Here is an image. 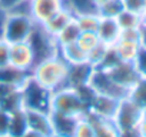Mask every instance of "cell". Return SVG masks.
Listing matches in <instances>:
<instances>
[{"label":"cell","instance_id":"6da1fadb","mask_svg":"<svg viewBox=\"0 0 146 137\" xmlns=\"http://www.w3.org/2000/svg\"><path fill=\"white\" fill-rule=\"evenodd\" d=\"M67 70L69 64L57 53L37 61L30 72V77L43 89L54 92L67 86Z\"/></svg>","mask_w":146,"mask_h":137},{"label":"cell","instance_id":"7a4b0ae2","mask_svg":"<svg viewBox=\"0 0 146 137\" xmlns=\"http://www.w3.org/2000/svg\"><path fill=\"white\" fill-rule=\"evenodd\" d=\"M88 110H89L88 103L82 99L78 89L75 87L64 86L62 89L52 92L50 94V106H49L50 113L80 119L86 114Z\"/></svg>","mask_w":146,"mask_h":137},{"label":"cell","instance_id":"3957f363","mask_svg":"<svg viewBox=\"0 0 146 137\" xmlns=\"http://www.w3.org/2000/svg\"><path fill=\"white\" fill-rule=\"evenodd\" d=\"M35 26L36 23L29 14L17 12H6L3 39L9 43L26 41L29 40Z\"/></svg>","mask_w":146,"mask_h":137},{"label":"cell","instance_id":"277c9868","mask_svg":"<svg viewBox=\"0 0 146 137\" xmlns=\"http://www.w3.org/2000/svg\"><path fill=\"white\" fill-rule=\"evenodd\" d=\"M27 41L30 43V46L33 49L36 63L59 53V46L56 43L54 36H52L49 32H46L44 27L40 26V24L35 26V29H33Z\"/></svg>","mask_w":146,"mask_h":137},{"label":"cell","instance_id":"5b68a950","mask_svg":"<svg viewBox=\"0 0 146 137\" xmlns=\"http://www.w3.org/2000/svg\"><path fill=\"white\" fill-rule=\"evenodd\" d=\"M89 86L99 94H105V96H109V97H113V99H117V100H122L125 97H127V93L129 90L119 86L117 83H115L110 76L108 74L106 70L103 68H98L95 67V70L90 76V80H89Z\"/></svg>","mask_w":146,"mask_h":137},{"label":"cell","instance_id":"8992f818","mask_svg":"<svg viewBox=\"0 0 146 137\" xmlns=\"http://www.w3.org/2000/svg\"><path fill=\"white\" fill-rule=\"evenodd\" d=\"M142 119H143V109L139 107L136 103H133L129 97H125L119 103L113 121L122 131L137 127Z\"/></svg>","mask_w":146,"mask_h":137},{"label":"cell","instance_id":"52a82bcc","mask_svg":"<svg viewBox=\"0 0 146 137\" xmlns=\"http://www.w3.org/2000/svg\"><path fill=\"white\" fill-rule=\"evenodd\" d=\"M50 94H52V92L39 86L32 77H29V80L22 87L23 106L27 109H37V110H47L49 111Z\"/></svg>","mask_w":146,"mask_h":137},{"label":"cell","instance_id":"ba28073f","mask_svg":"<svg viewBox=\"0 0 146 137\" xmlns=\"http://www.w3.org/2000/svg\"><path fill=\"white\" fill-rule=\"evenodd\" d=\"M106 72L115 83H117L119 86H122L127 90H130L137 83V80L142 77V74L139 73L135 63L122 61V60L117 61L110 68H106Z\"/></svg>","mask_w":146,"mask_h":137},{"label":"cell","instance_id":"9c48e42d","mask_svg":"<svg viewBox=\"0 0 146 137\" xmlns=\"http://www.w3.org/2000/svg\"><path fill=\"white\" fill-rule=\"evenodd\" d=\"M35 64H36V57L27 40L10 43V66L19 68L22 72L30 73Z\"/></svg>","mask_w":146,"mask_h":137},{"label":"cell","instance_id":"30bf717a","mask_svg":"<svg viewBox=\"0 0 146 137\" xmlns=\"http://www.w3.org/2000/svg\"><path fill=\"white\" fill-rule=\"evenodd\" d=\"M66 6V0H29V14L36 24H44Z\"/></svg>","mask_w":146,"mask_h":137},{"label":"cell","instance_id":"8fae6325","mask_svg":"<svg viewBox=\"0 0 146 137\" xmlns=\"http://www.w3.org/2000/svg\"><path fill=\"white\" fill-rule=\"evenodd\" d=\"M25 114H26V123H27V128L29 130H35V131L43 133V134H46L49 137L54 133L50 111L25 107Z\"/></svg>","mask_w":146,"mask_h":137},{"label":"cell","instance_id":"7c38bea8","mask_svg":"<svg viewBox=\"0 0 146 137\" xmlns=\"http://www.w3.org/2000/svg\"><path fill=\"white\" fill-rule=\"evenodd\" d=\"M119 103H120V100H117V99L96 93L89 103V111H92L93 114H96L100 119L113 120L116 116Z\"/></svg>","mask_w":146,"mask_h":137},{"label":"cell","instance_id":"4fadbf2b","mask_svg":"<svg viewBox=\"0 0 146 137\" xmlns=\"http://www.w3.org/2000/svg\"><path fill=\"white\" fill-rule=\"evenodd\" d=\"M95 70V67L89 61L78 63V64H69L67 70V86L70 87H82L89 84L90 76Z\"/></svg>","mask_w":146,"mask_h":137},{"label":"cell","instance_id":"5bb4252c","mask_svg":"<svg viewBox=\"0 0 146 137\" xmlns=\"http://www.w3.org/2000/svg\"><path fill=\"white\" fill-rule=\"evenodd\" d=\"M120 27L116 22V19L113 17H100L96 34L100 40V43L106 44V46H113L119 37H120Z\"/></svg>","mask_w":146,"mask_h":137},{"label":"cell","instance_id":"9a60e30c","mask_svg":"<svg viewBox=\"0 0 146 137\" xmlns=\"http://www.w3.org/2000/svg\"><path fill=\"white\" fill-rule=\"evenodd\" d=\"M83 117H86L92 123V126L95 128V137H120V130L115 124L113 120L100 119L89 110L86 111V114Z\"/></svg>","mask_w":146,"mask_h":137},{"label":"cell","instance_id":"2e32d148","mask_svg":"<svg viewBox=\"0 0 146 137\" xmlns=\"http://www.w3.org/2000/svg\"><path fill=\"white\" fill-rule=\"evenodd\" d=\"M73 19H75V12H73L67 5L64 7H62L56 14H53L44 24H40L44 27L46 32H49L52 36H56L67 23H70Z\"/></svg>","mask_w":146,"mask_h":137},{"label":"cell","instance_id":"e0dca14e","mask_svg":"<svg viewBox=\"0 0 146 137\" xmlns=\"http://www.w3.org/2000/svg\"><path fill=\"white\" fill-rule=\"evenodd\" d=\"M113 49L117 54V57L122 60V61H130V63H135L142 47H140V43L139 41H132V40H123V39H119L115 44H113Z\"/></svg>","mask_w":146,"mask_h":137},{"label":"cell","instance_id":"ac0fdd59","mask_svg":"<svg viewBox=\"0 0 146 137\" xmlns=\"http://www.w3.org/2000/svg\"><path fill=\"white\" fill-rule=\"evenodd\" d=\"M30 73L27 72H22L19 68L13 67V66H6L3 68H0V82H3L12 87H19L22 89L25 86V83L29 80Z\"/></svg>","mask_w":146,"mask_h":137},{"label":"cell","instance_id":"d6986e66","mask_svg":"<svg viewBox=\"0 0 146 137\" xmlns=\"http://www.w3.org/2000/svg\"><path fill=\"white\" fill-rule=\"evenodd\" d=\"M59 54L67 64H78V63L88 61V53L78 44V41L60 46Z\"/></svg>","mask_w":146,"mask_h":137},{"label":"cell","instance_id":"ffe728a7","mask_svg":"<svg viewBox=\"0 0 146 137\" xmlns=\"http://www.w3.org/2000/svg\"><path fill=\"white\" fill-rule=\"evenodd\" d=\"M80 33H82V32H80V29H79L76 20L73 19L70 23H67V24L54 36V39H56L57 46L60 47V46H64V44H69V43L78 41Z\"/></svg>","mask_w":146,"mask_h":137},{"label":"cell","instance_id":"44dd1931","mask_svg":"<svg viewBox=\"0 0 146 137\" xmlns=\"http://www.w3.org/2000/svg\"><path fill=\"white\" fill-rule=\"evenodd\" d=\"M26 131H27V123H26L25 109H20V110L10 113L9 137H22Z\"/></svg>","mask_w":146,"mask_h":137},{"label":"cell","instance_id":"7402d4cb","mask_svg":"<svg viewBox=\"0 0 146 137\" xmlns=\"http://www.w3.org/2000/svg\"><path fill=\"white\" fill-rule=\"evenodd\" d=\"M75 20L80 29V32H95L98 30L100 16L98 12H88V13H78L75 14Z\"/></svg>","mask_w":146,"mask_h":137},{"label":"cell","instance_id":"603a6c76","mask_svg":"<svg viewBox=\"0 0 146 137\" xmlns=\"http://www.w3.org/2000/svg\"><path fill=\"white\" fill-rule=\"evenodd\" d=\"M50 114H52V121H53L54 133L72 136V131H73V128H75V123H76L78 119L69 117V116H63V114H56V113H50Z\"/></svg>","mask_w":146,"mask_h":137},{"label":"cell","instance_id":"cb8c5ba5","mask_svg":"<svg viewBox=\"0 0 146 137\" xmlns=\"http://www.w3.org/2000/svg\"><path fill=\"white\" fill-rule=\"evenodd\" d=\"M116 22L120 27V30H126V29H139L142 26V14L129 12V10H122L116 17Z\"/></svg>","mask_w":146,"mask_h":137},{"label":"cell","instance_id":"d4e9b609","mask_svg":"<svg viewBox=\"0 0 146 137\" xmlns=\"http://www.w3.org/2000/svg\"><path fill=\"white\" fill-rule=\"evenodd\" d=\"M127 97L136 103L139 107L145 109L146 106V77H140L137 80V83L129 90Z\"/></svg>","mask_w":146,"mask_h":137},{"label":"cell","instance_id":"484cf974","mask_svg":"<svg viewBox=\"0 0 146 137\" xmlns=\"http://www.w3.org/2000/svg\"><path fill=\"white\" fill-rule=\"evenodd\" d=\"M72 137H95V128L86 117H80L75 123Z\"/></svg>","mask_w":146,"mask_h":137},{"label":"cell","instance_id":"4316f807","mask_svg":"<svg viewBox=\"0 0 146 137\" xmlns=\"http://www.w3.org/2000/svg\"><path fill=\"white\" fill-rule=\"evenodd\" d=\"M123 10L120 0H108L105 5L98 7V13L100 17H116L120 12Z\"/></svg>","mask_w":146,"mask_h":137},{"label":"cell","instance_id":"83f0119b","mask_svg":"<svg viewBox=\"0 0 146 137\" xmlns=\"http://www.w3.org/2000/svg\"><path fill=\"white\" fill-rule=\"evenodd\" d=\"M99 43H100V40H99V37L95 32H82L79 39H78V44L86 53H89L92 49H95Z\"/></svg>","mask_w":146,"mask_h":137},{"label":"cell","instance_id":"f1b7e54d","mask_svg":"<svg viewBox=\"0 0 146 137\" xmlns=\"http://www.w3.org/2000/svg\"><path fill=\"white\" fill-rule=\"evenodd\" d=\"M108 49L109 46L103 44V43H99L95 49H92L89 53H88V61L93 66V67H99L108 53Z\"/></svg>","mask_w":146,"mask_h":137},{"label":"cell","instance_id":"f546056e","mask_svg":"<svg viewBox=\"0 0 146 137\" xmlns=\"http://www.w3.org/2000/svg\"><path fill=\"white\" fill-rule=\"evenodd\" d=\"M66 5L75 12V14L88 13V12H98L92 0H66Z\"/></svg>","mask_w":146,"mask_h":137},{"label":"cell","instance_id":"4dcf8cb0","mask_svg":"<svg viewBox=\"0 0 146 137\" xmlns=\"http://www.w3.org/2000/svg\"><path fill=\"white\" fill-rule=\"evenodd\" d=\"M10 64V43L5 39L0 40V68Z\"/></svg>","mask_w":146,"mask_h":137},{"label":"cell","instance_id":"1f68e13d","mask_svg":"<svg viewBox=\"0 0 146 137\" xmlns=\"http://www.w3.org/2000/svg\"><path fill=\"white\" fill-rule=\"evenodd\" d=\"M125 10L142 14L145 12V2L143 0H120Z\"/></svg>","mask_w":146,"mask_h":137},{"label":"cell","instance_id":"d6a6232c","mask_svg":"<svg viewBox=\"0 0 146 137\" xmlns=\"http://www.w3.org/2000/svg\"><path fill=\"white\" fill-rule=\"evenodd\" d=\"M9 123H10V113L0 107V137L9 136Z\"/></svg>","mask_w":146,"mask_h":137},{"label":"cell","instance_id":"836d02e7","mask_svg":"<svg viewBox=\"0 0 146 137\" xmlns=\"http://www.w3.org/2000/svg\"><path fill=\"white\" fill-rule=\"evenodd\" d=\"M140 37V27L139 29H126L120 32V37L123 40H132V41H139Z\"/></svg>","mask_w":146,"mask_h":137},{"label":"cell","instance_id":"e575fe53","mask_svg":"<svg viewBox=\"0 0 146 137\" xmlns=\"http://www.w3.org/2000/svg\"><path fill=\"white\" fill-rule=\"evenodd\" d=\"M135 64L137 67L139 73L142 74V77H146V50H140Z\"/></svg>","mask_w":146,"mask_h":137},{"label":"cell","instance_id":"d590c367","mask_svg":"<svg viewBox=\"0 0 146 137\" xmlns=\"http://www.w3.org/2000/svg\"><path fill=\"white\" fill-rule=\"evenodd\" d=\"M22 2L23 0H0V9H3L5 12H9Z\"/></svg>","mask_w":146,"mask_h":137},{"label":"cell","instance_id":"8d00e7d4","mask_svg":"<svg viewBox=\"0 0 146 137\" xmlns=\"http://www.w3.org/2000/svg\"><path fill=\"white\" fill-rule=\"evenodd\" d=\"M120 137H142V134H140L139 128L135 127V128H129V130H122Z\"/></svg>","mask_w":146,"mask_h":137},{"label":"cell","instance_id":"74e56055","mask_svg":"<svg viewBox=\"0 0 146 137\" xmlns=\"http://www.w3.org/2000/svg\"><path fill=\"white\" fill-rule=\"evenodd\" d=\"M12 89H15V87H12V86H9V84H6V83H3V82H0V101L5 99V96H6Z\"/></svg>","mask_w":146,"mask_h":137},{"label":"cell","instance_id":"f35d334b","mask_svg":"<svg viewBox=\"0 0 146 137\" xmlns=\"http://www.w3.org/2000/svg\"><path fill=\"white\" fill-rule=\"evenodd\" d=\"M5 19H6V12L0 9V40L5 36Z\"/></svg>","mask_w":146,"mask_h":137},{"label":"cell","instance_id":"ab89813d","mask_svg":"<svg viewBox=\"0 0 146 137\" xmlns=\"http://www.w3.org/2000/svg\"><path fill=\"white\" fill-rule=\"evenodd\" d=\"M139 43L142 50H146V26H140V37H139Z\"/></svg>","mask_w":146,"mask_h":137},{"label":"cell","instance_id":"60d3db41","mask_svg":"<svg viewBox=\"0 0 146 137\" xmlns=\"http://www.w3.org/2000/svg\"><path fill=\"white\" fill-rule=\"evenodd\" d=\"M22 137H49V136H46V134H43V133H39V131H35V130H29V128H27V131H26Z\"/></svg>","mask_w":146,"mask_h":137},{"label":"cell","instance_id":"b9f144b4","mask_svg":"<svg viewBox=\"0 0 146 137\" xmlns=\"http://www.w3.org/2000/svg\"><path fill=\"white\" fill-rule=\"evenodd\" d=\"M137 128H139V131H140L142 137H146V117H145V116H143V119L140 120V123H139Z\"/></svg>","mask_w":146,"mask_h":137},{"label":"cell","instance_id":"7bdbcfd3","mask_svg":"<svg viewBox=\"0 0 146 137\" xmlns=\"http://www.w3.org/2000/svg\"><path fill=\"white\" fill-rule=\"evenodd\" d=\"M93 2V5H95V7H96V10H98V7H100L102 5H105L108 0H92Z\"/></svg>","mask_w":146,"mask_h":137},{"label":"cell","instance_id":"ee69618b","mask_svg":"<svg viewBox=\"0 0 146 137\" xmlns=\"http://www.w3.org/2000/svg\"><path fill=\"white\" fill-rule=\"evenodd\" d=\"M50 137H72V136H67V134H60V133H54V134H52Z\"/></svg>","mask_w":146,"mask_h":137},{"label":"cell","instance_id":"f6af8a7d","mask_svg":"<svg viewBox=\"0 0 146 137\" xmlns=\"http://www.w3.org/2000/svg\"><path fill=\"white\" fill-rule=\"evenodd\" d=\"M142 26H146V12L142 13Z\"/></svg>","mask_w":146,"mask_h":137},{"label":"cell","instance_id":"bcb514c9","mask_svg":"<svg viewBox=\"0 0 146 137\" xmlns=\"http://www.w3.org/2000/svg\"><path fill=\"white\" fill-rule=\"evenodd\" d=\"M143 116L146 117V106H145V109H143Z\"/></svg>","mask_w":146,"mask_h":137},{"label":"cell","instance_id":"7dc6e473","mask_svg":"<svg viewBox=\"0 0 146 137\" xmlns=\"http://www.w3.org/2000/svg\"><path fill=\"white\" fill-rule=\"evenodd\" d=\"M143 2H145V12H146V0H143Z\"/></svg>","mask_w":146,"mask_h":137},{"label":"cell","instance_id":"c3c4849f","mask_svg":"<svg viewBox=\"0 0 146 137\" xmlns=\"http://www.w3.org/2000/svg\"><path fill=\"white\" fill-rule=\"evenodd\" d=\"M3 137H9V136H3Z\"/></svg>","mask_w":146,"mask_h":137}]
</instances>
